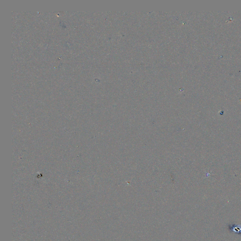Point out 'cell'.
<instances>
[{"instance_id": "cell-1", "label": "cell", "mask_w": 241, "mask_h": 241, "mask_svg": "<svg viewBox=\"0 0 241 241\" xmlns=\"http://www.w3.org/2000/svg\"><path fill=\"white\" fill-rule=\"evenodd\" d=\"M229 230L232 232L236 233V234H238V235H241V225H230L229 226Z\"/></svg>"}]
</instances>
